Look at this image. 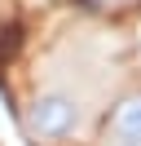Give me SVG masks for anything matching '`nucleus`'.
<instances>
[{
	"instance_id": "2",
	"label": "nucleus",
	"mask_w": 141,
	"mask_h": 146,
	"mask_svg": "<svg viewBox=\"0 0 141 146\" xmlns=\"http://www.w3.org/2000/svg\"><path fill=\"white\" fill-rule=\"evenodd\" d=\"M110 146H141V93H128L110 111Z\"/></svg>"
},
{
	"instance_id": "1",
	"label": "nucleus",
	"mask_w": 141,
	"mask_h": 146,
	"mask_svg": "<svg viewBox=\"0 0 141 146\" xmlns=\"http://www.w3.org/2000/svg\"><path fill=\"white\" fill-rule=\"evenodd\" d=\"M26 133L35 142H66L70 133L79 128V98L66 89H49V93H35L26 102Z\"/></svg>"
}]
</instances>
